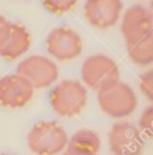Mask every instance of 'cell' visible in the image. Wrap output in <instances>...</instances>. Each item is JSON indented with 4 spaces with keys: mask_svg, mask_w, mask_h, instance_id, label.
I'll list each match as a JSON object with an SVG mask.
<instances>
[{
    "mask_svg": "<svg viewBox=\"0 0 153 155\" xmlns=\"http://www.w3.org/2000/svg\"><path fill=\"white\" fill-rule=\"evenodd\" d=\"M153 107L149 106L141 112L138 125H140V131L145 134L148 138L153 137Z\"/></svg>",
    "mask_w": 153,
    "mask_h": 155,
    "instance_id": "9a60e30c",
    "label": "cell"
},
{
    "mask_svg": "<svg viewBox=\"0 0 153 155\" xmlns=\"http://www.w3.org/2000/svg\"><path fill=\"white\" fill-rule=\"evenodd\" d=\"M0 155H12V154H0Z\"/></svg>",
    "mask_w": 153,
    "mask_h": 155,
    "instance_id": "d6986e66",
    "label": "cell"
},
{
    "mask_svg": "<svg viewBox=\"0 0 153 155\" xmlns=\"http://www.w3.org/2000/svg\"><path fill=\"white\" fill-rule=\"evenodd\" d=\"M152 14L146 6L134 4L124 13L121 22V31L126 44L135 42L152 34Z\"/></svg>",
    "mask_w": 153,
    "mask_h": 155,
    "instance_id": "ba28073f",
    "label": "cell"
},
{
    "mask_svg": "<svg viewBox=\"0 0 153 155\" xmlns=\"http://www.w3.org/2000/svg\"><path fill=\"white\" fill-rule=\"evenodd\" d=\"M130 60L135 65L146 67L153 62V33L146 37L126 44Z\"/></svg>",
    "mask_w": 153,
    "mask_h": 155,
    "instance_id": "7c38bea8",
    "label": "cell"
},
{
    "mask_svg": "<svg viewBox=\"0 0 153 155\" xmlns=\"http://www.w3.org/2000/svg\"><path fill=\"white\" fill-rule=\"evenodd\" d=\"M81 76L86 86L100 92L120 81V69L110 57L97 54L85 59Z\"/></svg>",
    "mask_w": 153,
    "mask_h": 155,
    "instance_id": "3957f363",
    "label": "cell"
},
{
    "mask_svg": "<svg viewBox=\"0 0 153 155\" xmlns=\"http://www.w3.org/2000/svg\"><path fill=\"white\" fill-rule=\"evenodd\" d=\"M98 102L103 112L112 118L129 116L138 107V97L134 90L121 81L98 92Z\"/></svg>",
    "mask_w": 153,
    "mask_h": 155,
    "instance_id": "277c9868",
    "label": "cell"
},
{
    "mask_svg": "<svg viewBox=\"0 0 153 155\" xmlns=\"http://www.w3.org/2000/svg\"><path fill=\"white\" fill-rule=\"evenodd\" d=\"M123 11L122 0H86L84 15L91 26L108 29L118 22Z\"/></svg>",
    "mask_w": 153,
    "mask_h": 155,
    "instance_id": "30bf717a",
    "label": "cell"
},
{
    "mask_svg": "<svg viewBox=\"0 0 153 155\" xmlns=\"http://www.w3.org/2000/svg\"><path fill=\"white\" fill-rule=\"evenodd\" d=\"M138 87L144 95L149 100L153 101V71L151 69L145 71L141 74L138 79Z\"/></svg>",
    "mask_w": 153,
    "mask_h": 155,
    "instance_id": "2e32d148",
    "label": "cell"
},
{
    "mask_svg": "<svg viewBox=\"0 0 153 155\" xmlns=\"http://www.w3.org/2000/svg\"><path fill=\"white\" fill-rule=\"evenodd\" d=\"M68 143V135L57 122H38L27 135V146L37 155H57Z\"/></svg>",
    "mask_w": 153,
    "mask_h": 155,
    "instance_id": "7a4b0ae2",
    "label": "cell"
},
{
    "mask_svg": "<svg viewBox=\"0 0 153 155\" xmlns=\"http://www.w3.org/2000/svg\"><path fill=\"white\" fill-rule=\"evenodd\" d=\"M88 93L83 84L76 80H63L49 93L52 110L63 117L79 114L87 104Z\"/></svg>",
    "mask_w": 153,
    "mask_h": 155,
    "instance_id": "6da1fadb",
    "label": "cell"
},
{
    "mask_svg": "<svg viewBox=\"0 0 153 155\" xmlns=\"http://www.w3.org/2000/svg\"><path fill=\"white\" fill-rule=\"evenodd\" d=\"M8 23H10V21H8L3 16L0 15V40H1L2 36H3V34H4V31H5Z\"/></svg>",
    "mask_w": 153,
    "mask_h": 155,
    "instance_id": "ac0fdd59",
    "label": "cell"
},
{
    "mask_svg": "<svg viewBox=\"0 0 153 155\" xmlns=\"http://www.w3.org/2000/svg\"><path fill=\"white\" fill-rule=\"evenodd\" d=\"M62 155H95V154L89 153V152H86V151H82V150L76 149V148H72L68 146L66 151Z\"/></svg>",
    "mask_w": 153,
    "mask_h": 155,
    "instance_id": "e0dca14e",
    "label": "cell"
},
{
    "mask_svg": "<svg viewBox=\"0 0 153 155\" xmlns=\"http://www.w3.org/2000/svg\"><path fill=\"white\" fill-rule=\"evenodd\" d=\"M35 88L18 74L4 76L0 79V105L6 108H22L29 103Z\"/></svg>",
    "mask_w": 153,
    "mask_h": 155,
    "instance_id": "9c48e42d",
    "label": "cell"
},
{
    "mask_svg": "<svg viewBox=\"0 0 153 155\" xmlns=\"http://www.w3.org/2000/svg\"><path fill=\"white\" fill-rule=\"evenodd\" d=\"M31 43L26 27L10 22L0 40V56L5 60H15L28 51Z\"/></svg>",
    "mask_w": 153,
    "mask_h": 155,
    "instance_id": "8fae6325",
    "label": "cell"
},
{
    "mask_svg": "<svg viewBox=\"0 0 153 155\" xmlns=\"http://www.w3.org/2000/svg\"><path fill=\"white\" fill-rule=\"evenodd\" d=\"M68 146L97 155L101 148V140L95 132L89 129H81L68 140Z\"/></svg>",
    "mask_w": 153,
    "mask_h": 155,
    "instance_id": "4fadbf2b",
    "label": "cell"
},
{
    "mask_svg": "<svg viewBox=\"0 0 153 155\" xmlns=\"http://www.w3.org/2000/svg\"><path fill=\"white\" fill-rule=\"evenodd\" d=\"M108 143L113 155H141L145 148L141 132L126 122L113 125L108 134Z\"/></svg>",
    "mask_w": 153,
    "mask_h": 155,
    "instance_id": "8992f818",
    "label": "cell"
},
{
    "mask_svg": "<svg viewBox=\"0 0 153 155\" xmlns=\"http://www.w3.org/2000/svg\"><path fill=\"white\" fill-rule=\"evenodd\" d=\"M79 0H41L43 6L48 12L56 15H63L72 10Z\"/></svg>",
    "mask_w": 153,
    "mask_h": 155,
    "instance_id": "5bb4252c",
    "label": "cell"
},
{
    "mask_svg": "<svg viewBox=\"0 0 153 155\" xmlns=\"http://www.w3.org/2000/svg\"><path fill=\"white\" fill-rule=\"evenodd\" d=\"M16 74L25 78L35 89L49 87L58 80L57 65L44 56L34 54L18 64Z\"/></svg>",
    "mask_w": 153,
    "mask_h": 155,
    "instance_id": "5b68a950",
    "label": "cell"
},
{
    "mask_svg": "<svg viewBox=\"0 0 153 155\" xmlns=\"http://www.w3.org/2000/svg\"><path fill=\"white\" fill-rule=\"evenodd\" d=\"M47 51L59 61H70L79 57L83 49L80 35L68 26L54 28L46 38Z\"/></svg>",
    "mask_w": 153,
    "mask_h": 155,
    "instance_id": "52a82bcc",
    "label": "cell"
}]
</instances>
